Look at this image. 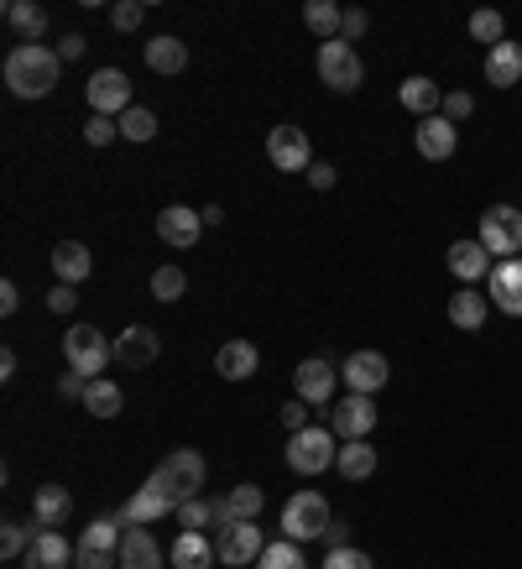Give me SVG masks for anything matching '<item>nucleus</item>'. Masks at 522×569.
I'll list each match as a JSON object with an SVG mask.
<instances>
[{
	"label": "nucleus",
	"mask_w": 522,
	"mask_h": 569,
	"mask_svg": "<svg viewBox=\"0 0 522 569\" xmlns=\"http://www.w3.org/2000/svg\"><path fill=\"white\" fill-rule=\"evenodd\" d=\"M120 538H126V527L120 518H95L84 533H79V548H99V554H120Z\"/></svg>",
	"instance_id": "34"
},
{
	"label": "nucleus",
	"mask_w": 522,
	"mask_h": 569,
	"mask_svg": "<svg viewBox=\"0 0 522 569\" xmlns=\"http://www.w3.org/2000/svg\"><path fill=\"white\" fill-rule=\"evenodd\" d=\"M69 512H73L69 486H37V497H32V518H37V527H63Z\"/></svg>",
	"instance_id": "27"
},
{
	"label": "nucleus",
	"mask_w": 522,
	"mask_h": 569,
	"mask_svg": "<svg viewBox=\"0 0 522 569\" xmlns=\"http://www.w3.org/2000/svg\"><path fill=\"white\" fill-rule=\"evenodd\" d=\"M324 544H330V548H351V522L334 518L330 527H324Z\"/></svg>",
	"instance_id": "52"
},
{
	"label": "nucleus",
	"mask_w": 522,
	"mask_h": 569,
	"mask_svg": "<svg viewBox=\"0 0 522 569\" xmlns=\"http://www.w3.org/2000/svg\"><path fill=\"white\" fill-rule=\"evenodd\" d=\"M84 95H90V110H95V116L120 120L126 110H131V79H126L120 69H99Z\"/></svg>",
	"instance_id": "11"
},
{
	"label": "nucleus",
	"mask_w": 522,
	"mask_h": 569,
	"mask_svg": "<svg viewBox=\"0 0 522 569\" xmlns=\"http://www.w3.org/2000/svg\"><path fill=\"white\" fill-rule=\"evenodd\" d=\"M5 90L16 99H48L63 79V58L58 48H43V43H22L16 52H5Z\"/></svg>",
	"instance_id": "1"
},
{
	"label": "nucleus",
	"mask_w": 522,
	"mask_h": 569,
	"mask_svg": "<svg viewBox=\"0 0 522 569\" xmlns=\"http://www.w3.org/2000/svg\"><path fill=\"white\" fill-rule=\"evenodd\" d=\"M183 293H189L183 266H157V272H152V298H157V304H178Z\"/></svg>",
	"instance_id": "38"
},
{
	"label": "nucleus",
	"mask_w": 522,
	"mask_h": 569,
	"mask_svg": "<svg viewBox=\"0 0 522 569\" xmlns=\"http://www.w3.org/2000/svg\"><path fill=\"white\" fill-rule=\"evenodd\" d=\"M330 428L340 444H356V439H371V428H377V403L371 398H360V392H351L345 403L330 407Z\"/></svg>",
	"instance_id": "10"
},
{
	"label": "nucleus",
	"mask_w": 522,
	"mask_h": 569,
	"mask_svg": "<svg viewBox=\"0 0 522 569\" xmlns=\"http://www.w3.org/2000/svg\"><path fill=\"white\" fill-rule=\"evenodd\" d=\"M84 48H90V43H84L79 32H63V37H58V58H63V63H73V58H84Z\"/></svg>",
	"instance_id": "50"
},
{
	"label": "nucleus",
	"mask_w": 522,
	"mask_h": 569,
	"mask_svg": "<svg viewBox=\"0 0 522 569\" xmlns=\"http://www.w3.org/2000/svg\"><path fill=\"white\" fill-rule=\"evenodd\" d=\"M309 183H313L319 193L334 189V167H330V163H313V167H309Z\"/></svg>",
	"instance_id": "55"
},
{
	"label": "nucleus",
	"mask_w": 522,
	"mask_h": 569,
	"mask_svg": "<svg viewBox=\"0 0 522 569\" xmlns=\"http://www.w3.org/2000/svg\"><path fill=\"white\" fill-rule=\"evenodd\" d=\"M261 507H266V497H261V486H251V481H240L236 491H230V512H236V522H257Z\"/></svg>",
	"instance_id": "39"
},
{
	"label": "nucleus",
	"mask_w": 522,
	"mask_h": 569,
	"mask_svg": "<svg viewBox=\"0 0 522 569\" xmlns=\"http://www.w3.org/2000/svg\"><path fill=\"white\" fill-rule=\"evenodd\" d=\"M32 527H22V522H0V559H22L26 548H32Z\"/></svg>",
	"instance_id": "41"
},
{
	"label": "nucleus",
	"mask_w": 522,
	"mask_h": 569,
	"mask_svg": "<svg viewBox=\"0 0 522 569\" xmlns=\"http://www.w3.org/2000/svg\"><path fill=\"white\" fill-rule=\"evenodd\" d=\"M334 471L360 486V481H371V475H377V450H371L366 439H356V444H340V460H334Z\"/></svg>",
	"instance_id": "32"
},
{
	"label": "nucleus",
	"mask_w": 522,
	"mask_h": 569,
	"mask_svg": "<svg viewBox=\"0 0 522 569\" xmlns=\"http://www.w3.org/2000/svg\"><path fill=\"white\" fill-rule=\"evenodd\" d=\"M309 413H313L309 403H283V428L287 434H304L309 428Z\"/></svg>",
	"instance_id": "48"
},
{
	"label": "nucleus",
	"mask_w": 522,
	"mask_h": 569,
	"mask_svg": "<svg viewBox=\"0 0 522 569\" xmlns=\"http://www.w3.org/2000/svg\"><path fill=\"white\" fill-rule=\"evenodd\" d=\"M266 157H272L277 173H309L313 146H309V137H304L298 126H277V131L266 137Z\"/></svg>",
	"instance_id": "13"
},
{
	"label": "nucleus",
	"mask_w": 522,
	"mask_h": 569,
	"mask_svg": "<svg viewBox=\"0 0 522 569\" xmlns=\"http://www.w3.org/2000/svg\"><path fill=\"white\" fill-rule=\"evenodd\" d=\"M444 266H450V277H460L465 287H475V283H486L491 277V251L481 246V240H454L450 246V257H444Z\"/></svg>",
	"instance_id": "18"
},
{
	"label": "nucleus",
	"mask_w": 522,
	"mask_h": 569,
	"mask_svg": "<svg viewBox=\"0 0 522 569\" xmlns=\"http://www.w3.org/2000/svg\"><path fill=\"white\" fill-rule=\"evenodd\" d=\"M334 522L330 501L319 497V491H293L283 501V538L293 544H309V538H324V527Z\"/></svg>",
	"instance_id": "5"
},
{
	"label": "nucleus",
	"mask_w": 522,
	"mask_h": 569,
	"mask_svg": "<svg viewBox=\"0 0 522 569\" xmlns=\"http://www.w3.org/2000/svg\"><path fill=\"white\" fill-rule=\"evenodd\" d=\"M178 507H183V497H178V491L167 486L163 475L152 471V475L142 481V491H137V497L126 501V507H120L116 518H120V527H152L157 518H167V512H178Z\"/></svg>",
	"instance_id": "6"
},
{
	"label": "nucleus",
	"mask_w": 522,
	"mask_h": 569,
	"mask_svg": "<svg viewBox=\"0 0 522 569\" xmlns=\"http://www.w3.org/2000/svg\"><path fill=\"white\" fill-rule=\"evenodd\" d=\"M120 137H126V142H152V137H157V110H142V105H131V110H126V116H120Z\"/></svg>",
	"instance_id": "37"
},
{
	"label": "nucleus",
	"mask_w": 522,
	"mask_h": 569,
	"mask_svg": "<svg viewBox=\"0 0 522 569\" xmlns=\"http://www.w3.org/2000/svg\"><path fill=\"white\" fill-rule=\"evenodd\" d=\"M304 22L319 43H340V32H345V5H334V0H309L304 5Z\"/></svg>",
	"instance_id": "30"
},
{
	"label": "nucleus",
	"mask_w": 522,
	"mask_h": 569,
	"mask_svg": "<svg viewBox=\"0 0 522 569\" xmlns=\"http://www.w3.org/2000/svg\"><path fill=\"white\" fill-rule=\"evenodd\" d=\"M163 544H157V533H146V527H126V538H120V569H163Z\"/></svg>",
	"instance_id": "22"
},
{
	"label": "nucleus",
	"mask_w": 522,
	"mask_h": 569,
	"mask_svg": "<svg viewBox=\"0 0 522 569\" xmlns=\"http://www.w3.org/2000/svg\"><path fill=\"white\" fill-rule=\"evenodd\" d=\"M157 236H163L167 246H199L204 214L189 210V204H167V210H157Z\"/></svg>",
	"instance_id": "20"
},
{
	"label": "nucleus",
	"mask_w": 522,
	"mask_h": 569,
	"mask_svg": "<svg viewBox=\"0 0 522 569\" xmlns=\"http://www.w3.org/2000/svg\"><path fill=\"white\" fill-rule=\"evenodd\" d=\"M5 22L16 37L26 43H43V32H48V11L37 5V0H5Z\"/></svg>",
	"instance_id": "29"
},
{
	"label": "nucleus",
	"mask_w": 522,
	"mask_h": 569,
	"mask_svg": "<svg viewBox=\"0 0 522 569\" xmlns=\"http://www.w3.org/2000/svg\"><path fill=\"white\" fill-rule=\"evenodd\" d=\"M398 99H403L407 116H418V120H428L434 110H444L439 84H434V79H424V73H418V79H403V84H398Z\"/></svg>",
	"instance_id": "26"
},
{
	"label": "nucleus",
	"mask_w": 522,
	"mask_h": 569,
	"mask_svg": "<svg viewBox=\"0 0 522 569\" xmlns=\"http://www.w3.org/2000/svg\"><path fill=\"white\" fill-rule=\"evenodd\" d=\"M471 116H475V95L471 90H450V99H444V120L460 126V120H471Z\"/></svg>",
	"instance_id": "45"
},
{
	"label": "nucleus",
	"mask_w": 522,
	"mask_h": 569,
	"mask_svg": "<svg viewBox=\"0 0 522 569\" xmlns=\"http://www.w3.org/2000/svg\"><path fill=\"white\" fill-rule=\"evenodd\" d=\"M120 137V120H110V116H90V126H84V142L90 146H110Z\"/></svg>",
	"instance_id": "44"
},
{
	"label": "nucleus",
	"mask_w": 522,
	"mask_h": 569,
	"mask_svg": "<svg viewBox=\"0 0 522 569\" xmlns=\"http://www.w3.org/2000/svg\"><path fill=\"white\" fill-rule=\"evenodd\" d=\"M142 16H146L142 0H120V5H110V26H116V32H137Z\"/></svg>",
	"instance_id": "43"
},
{
	"label": "nucleus",
	"mask_w": 522,
	"mask_h": 569,
	"mask_svg": "<svg viewBox=\"0 0 522 569\" xmlns=\"http://www.w3.org/2000/svg\"><path fill=\"white\" fill-rule=\"evenodd\" d=\"M146 69L173 79V73L189 69V48H183L178 37H152V43H146Z\"/></svg>",
	"instance_id": "31"
},
{
	"label": "nucleus",
	"mask_w": 522,
	"mask_h": 569,
	"mask_svg": "<svg viewBox=\"0 0 522 569\" xmlns=\"http://www.w3.org/2000/svg\"><path fill=\"white\" fill-rule=\"evenodd\" d=\"M330 360H334V356L298 360V371H293V392H298V403H309V407L334 403V381H340V371H334Z\"/></svg>",
	"instance_id": "9"
},
{
	"label": "nucleus",
	"mask_w": 522,
	"mask_h": 569,
	"mask_svg": "<svg viewBox=\"0 0 522 569\" xmlns=\"http://www.w3.org/2000/svg\"><path fill=\"white\" fill-rule=\"evenodd\" d=\"M486 84H491V90H512V84H518L522 79V43H512V37H507V43H501V48H491L486 52Z\"/></svg>",
	"instance_id": "24"
},
{
	"label": "nucleus",
	"mask_w": 522,
	"mask_h": 569,
	"mask_svg": "<svg viewBox=\"0 0 522 569\" xmlns=\"http://www.w3.org/2000/svg\"><path fill=\"white\" fill-rule=\"evenodd\" d=\"M16 309H22V287H16V283H0V313L11 319Z\"/></svg>",
	"instance_id": "53"
},
{
	"label": "nucleus",
	"mask_w": 522,
	"mask_h": 569,
	"mask_svg": "<svg viewBox=\"0 0 522 569\" xmlns=\"http://www.w3.org/2000/svg\"><path fill=\"white\" fill-rule=\"evenodd\" d=\"M257 569H309V559H304V548L293 544V538H277V544L261 548Z\"/></svg>",
	"instance_id": "36"
},
{
	"label": "nucleus",
	"mask_w": 522,
	"mask_h": 569,
	"mask_svg": "<svg viewBox=\"0 0 522 569\" xmlns=\"http://www.w3.org/2000/svg\"><path fill=\"white\" fill-rule=\"evenodd\" d=\"M313 69L324 79V90L334 95H356L366 69H360V52L351 43H319V58H313Z\"/></svg>",
	"instance_id": "7"
},
{
	"label": "nucleus",
	"mask_w": 522,
	"mask_h": 569,
	"mask_svg": "<svg viewBox=\"0 0 522 569\" xmlns=\"http://www.w3.org/2000/svg\"><path fill=\"white\" fill-rule=\"evenodd\" d=\"M48 309H52V313H73V309H79V287L58 283V287L48 293Z\"/></svg>",
	"instance_id": "47"
},
{
	"label": "nucleus",
	"mask_w": 522,
	"mask_h": 569,
	"mask_svg": "<svg viewBox=\"0 0 522 569\" xmlns=\"http://www.w3.org/2000/svg\"><path fill=\"white\" fill-rule=\"evenodd\" d=\"M475 240L491 251V261H518L522 257V210L518 204H491V210L481 214Z\"/></svg>",
	"instance_id": "3"
},
{
	"label": "nucleus",
	"mask_w": 522,
	"mask_h": 569,
	"mask_svg": "<svg viewBox=\"0 0 522 569\" xmlns=\"http://www.w3.org/2000/svg\"><path fill=\"white\" fill-rule=\"evenodd\" d=\"M340 377H345V387H351V392H360V398H377L381 387L392 381V366H387V356H381V351H356V356H345Z\"/></svg>",
	"instance_id": "12"
},
{
	"label": "nucleus",
	"mask_w": 522,
	"mask_h": 569,
	"mask_svg": "<svg viewBox=\"0 0 522 569\" xmlns=\"http://www.w3.org/2000/svg\"><path fill=\"white\" fill-rule=\"evenodd\" d=\"M0 377H5V381L16 377V351H0Z\"/></svg>",
	"instance_id": "56"
},
{
	"label": "nucleus",
	"mask_w": 522,
	"mask_h": 569,
	"mask_svg": "<svg viewBox=\"0 0 522 569\" xmlns=\"http://www.w3.org/2000/svg\"><path fill=\"white\" fill-rule=\"evenodd\" d=\"M95 272V257H90V246H79V240H58L52 246V277L58 283H69V287H79L84 277Z\"/></svg>",
	"instance_id": "23"
},
{
	"label": "nucleus",
	"mask_w": 522,
	"mask_h": 569,
	"mask_svg": "<svg viewBox=\"0 0 522 569\" xmlns=\"http://www.w3.org/2000/svg\"><path fill=\"white\" fill-rule=\"evenodd\" d=\"M257 366H261V351L251 345V340H225V345L214 351V371H220L225 381L257 377Z\"/></svg>",
	"instance_id": "21"
},
{
	"label": "nucleus",
	"mask_w": 522,
	"mask_h": 569,
	"mask_svg": "<svg viewBox=\"0 0 522 569\" xmlns=\"http://www.w3.org/2000/svg\"><path fill=\"white\" fill-rule=\"evenodd\" d=\"M471 37L481 43V48L491 52L507 43V16L501 11H491V5H481V11H471Z\"/></svg>",
	"instance_id": "33"
},
{
	"label": "nucleus",
	"mask_w": 522,
	"mask_h": 569,
	"mask_svg": "<svg viewBox=\"0 0 522 569\" xmlns=\"http://www.w3.org/2000/svg\"><path fill=\"white\" fill-rule=\"evenodd\" d=\"M79 559V548H69V538L58 527H37L32 548L22 554V569H69Z\"/></svg>",
	"instance_id": "17"
},
{
	"label": "nucleus",
	"mask_w": 522,
	"mask_h": 569,
	"mask_svg": "<svg viewBox=\"0 0 522 569\" xmlns=\"http://www.w3.org/2000/svg\"><path fill=\"white\" fill-rule=\"evenodd\" d=\"M173 518H178V527H183V533H204V527L214 522L210 497H189L183 507H178V512H173Z\"/></svg>",
	"instance_id": "40"
},
{
	"label": "nucleus",
	"mask_w": 522,
	"mask_h": 569,
	"mask_svg": "<svg viewBox=\"0 0 522 569\" xmlns=\"http://www.w3.org/2000/svg\"><path fill=\"white\" fill-rule=\"evenodd\" d=\"M79 569H116V554H99V548H79Z\"/></svg>",
	"instance_id": "51"
},
{
	"label": "nucleus",
	"mask_w": 522,
	"mask_h": 569,
	"mask_svg": "<svg viewBox=\"0 0 522 569\" xmlns=\"http://www.w3.org/2000/svg\"><path fill=\"white\" fill-rule=\"evenodd\" d=\"M157 475H163V481H167V486H173V491H178L183 501H189V497H204V491H199V486H204V454H199V450H173L163 465H157Z\"/></svg>",
	"instance_id": "15"
},
{
	"label": "nucleus",
	"mask_w": 522,
	"mask_h": 569,
	"mask_svg": "<svg viewBox=\"0 0 522 569\" xmlns=\"http://www.w3.org/2000/svg\"><path fill=\"white\" fill-rule=\"evenodd\" d=\"M167 559H173V569H210L220 554H214V544L204 533H178L173 548H167Z\"/></svg>",
	"instance_id": "28"
},
{
	"label": "nucleus",
	"mask_w": 522,
	"mask_h": 569,
	"mask_svg": "<svg viewBox=\"0 0 522 569\" xmlns=\"http://www.w3.org/2000/svg\"><path fill=\"white\" fill-rule=\"evenodd\" d=\"M366 32H371V16H366L360 5H351V11H345V32H340V43H351V48H356Z\"/></svg>",
	"instance_id": "46"
},
{
	"label": "nucleus",
	"mask_w": 522,
	"mask_h": 569,
	"mask_svg": "<svg viewBox=\"0 0 522 569\" xmlns=\"http://www.w3.org/2000/svg\"><path fill=\"white\" fill-rule=\"evenodd\" d=\"M210 512H214V527H230L236 512H230V497H210Z\"/></svg>",
	"instance_id": "54"
},
{
	"label": "nucleus",
	"mask_w": 522,
	"mask_h": 569,
	"mask_svg": "<svg viewBox=\"0 0 522 569\" xmlns=\"http://www.w3.org/2000/svg\"><path fill=\"white\" fill-rule=\"evenodd\" d=\"M261 548H266V538H261L257 522H230V527H220V538H214V554H220V565H230V569L257 565Z\"/></svg>",
	"instance_id": "8"
},
{
	"label": "nucleus",
	"mask_w": 522,
	"mask_h": 569,
	"mask_svg": "<svg viewBox=\"0 0 522 569\" xmlns=\"http://www.w3.org/2000/svg\"><path fill=\"white\" fill-rule=\"evenodd\" d=\"M486 283H491V309H501L507 319H522V257L497 261Z\"/></svg>",
	"instance_id": "19"
},
{
	"label": "nucleus",
	"mask_w": 522,
	"mask_h": 569,
	"mask_svg": "<svg viewBox=\"0 0 522 569\" xmlns=\"http://www.w3.org/2000/svg\"><path fill=\"white\" fill-rule=\"evenodd\" d=\"M324 569H377L366 548H330L324 554Z\"/></svg>",
	"instance_id": "42"
},
{
	"label": "nucleus",
	"mask_w": 522,
	"mask_h": 569,
	"mask_svg": "<svg viewBox=\"0 0 522 569\" xmlns=\"http://www.w3.org/2000/svg\"><path fill=\"white\" fill-rule=\"evenodd\" d=\"M63 356H69V371H79L84 381H99L105 366L116 360V345L95 330V324H69L63 334Z\"/></svg>",
	"instance_id": "2"
},
{
	"label": "nucleus",
	"mask_w": 522,
	"mask_h": 569,
	"mask_svg": "<svg viewBox=\"0 0 522 569\" xmlns=\"http://www.w3.org/2000/svg\"><path fill=\"white\" fill-rule=\"evenodd\" d=\"M413 146H418V157H424V163H450L454 152H460V131H454V120L428 116V120H418Z\"/></svg>",
	"instance_id": "14"
},
{
	"label": "nucleus",
	"mask_w": 522,
	"mask_h": 569,
	"mask_svg": "<svg viewBox=\"0 0 522 569\" xmlns=\"http://www.w3.org/2000/svg\"><path fill=\"white\" fill-rule=\"evenodd\" d=\"M340 460V439H334V428H304V434H293L287 439V471L293 475H324Z\"/></svg>",
	"instance_id": "4"
},
{
	"label": "nucleus",
	"mask_w": 522,
	"mask_h": 569,
	"mask_svg": "<svg viewBox=\"0 0 522 569\" xmlns=\"http://www.w3.org/2000/svg\"><path fill=\"white\" fill-rule=\"evenodd\" d=\"M84 407L95 413V418H116L120 407H126V398H120V387L116 381H90V392H84Z\"/></svg>",
	"instance_id": "35"
},
{
	"label": "nucleus",
	"mask_w": 522,
	"mask_h": 569,
	"mask_svg": "<svg viewBox=\"0 0 522 569\" xmlns=\"http://www.w3.org/2000/svg\"><path fill=\"white\" fill-rule=\"evenodd\" d=\"M58 392H63V398H73V403H84V392H90V381L79 377V371H63V377H58Z\"/></svg>",
	"instance_id": "49"
},
{
	"label": "nucleus",
	"mask_w": 522,
	"mask_h": 569,
	"mask_svg": "<svg viewBox=\"0 0 522 569\" xmlns=\"http://www.w3.org/2000/svg\"><path fill=\"white\" fill-rule=\"evenodd\" d=\"M486 319H491V304H486V293H481V287H460V293L450 298V324H454V330L475 334Z\"/></svg>",
	"instance_id": "25"
},
{
	"label": "nucleus",
	"mask_w": 522,
	"mask_h": 569,
	"mask_svg": "<svg viewBox=\"0 0 522 569\" xmlns=\"http://www.w3.org/2000/svg\"><path fill=\"white\" fill-rule=\"evenodd\" d=\"M157 351H163V340H157V330H146V324H126L116 334V366H126V371H146L157 360Z\"/></svg>",
	"instance_id": "16"
}]
</instances>
